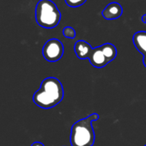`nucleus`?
Masks as SVG:
<instances>
[{
    "instance_id": "1",
    "label": "nucleus",
    "mask_w": 146,
    "mask_h": 146,
    "mask_svg": "<svg viewBox=\"0 0 146 146\" xmlns=\"http://www.w3.org/2000/svg\"><path fill=\"white\" fill-rule=\"evenodd\" d=\"M64 98V88L60 81L56 78H46L40 89L34 94L33 101L36 106L48 109L57 106Z\"/></svg>"
},
{
    "instance_id": "2",
    "label": "nucleus",
    "mask_w": 146,
    "mask_h": 146,
    "mask_svg": "<svg viewBox=\"0 0 146 146\" xmlns=\"http://www.w3.org/2000/svg\"><path fill=\"white\" fill-rule=\"evenodd\" d=\"M99 114L95 113L73 124L70 131L71 146L94 145L96 136L92 126V122L99 119Z\"/></svg>"
},
{
    "instance_id": "3",
    "label": "nucleus",
    "mask_w": 146,
    "mask_h": 146,
    "mask_svg": "<svg viewBox=\"0 0 146 146\" xmlns=\"http://www.w3.org/2000/svg\"><path fill=\"white\" fill-rule=\"evenodd\" d=\"M35 19L40 27L53 29L59 23L61 14L51 0H40L35 8Z\"/></svg>"
},
{
    "instance_id": "4",
    "label": "nucleus",
    "mask_w": 146,
    "mask_h": 146,
    "mask_svg": "<svg viewBox=\"0 0 146 146\" xmlns=\"http://www.w3.org/2000/svg\"><path fill=\"white\" fill-rule=\"evenodd\" d=\"M43 57L49 62L58 61L64 54V46L62 42L58 39L48 40L42 49Z\"/></svg>"
},
{
    "instance_id": "5",
    "label": "nucleus",
    "mask_w": 146,
    "mask_h": 146,
    "mask_svg": "<svg viewBox=\"0 0 146 146\" xmlns=\"http://www.w3.org/2000/svg\"><path fill=\"white\" fill-rule=\"evenodd\" d=\"M89 60L90 64L96 68H102L109 63L101 46L98 47L93 48V51L89 58Z\"/></svg>"
},
{
    "instance_id": "6",
    "label": "nucleus",
    "mask_w": 146,
    "mask_h": 146,
    "mask_svg": "<svg viewBox=\"0 0 146 146\" xmlns=\"http://www.w3.org/2000/svg\"><path fill=\"white\" fill-rule=\"evenodd\" d=\"M123 13L122 6L116 2L108 4L102 11V15L106 20H115L121 17Z\"/></svg>"
},
{
    "instance_id": "7",
    "label": "nucleus",
    "mask_w": 146,
    "mask_h": 146,
    "mask_svg": "<svg viewBox=\"0 0 146 146\" xmlns=\"http://www.w3.org/2000/svg\"><path fill=\"white\" fill-rule=\"evenodd\" d=\"M74 51L77 55V57L80 59H89L92 51L93 47L86 42L85 40H78L75 43L74 46Z\"/></svg>"
},
{
    "instance_id": "8",
    "label": "nucleus",
    "mask_w": 146,
    "mask_h": 146,
    "mask_svg": "<svg viewBox=\"0 0 146 146\" xmlns=\"http://www.w3.org/2000/svg\"><path fill=\"white\" fill-rule=\"evenodd\" d=\"M133 44L136 49L144 56H146V31H138L134 34Z\"/></svg>"
},
{
    "instance_id": "9",
    "label": "nucleus",
    "mask_w": 146,
    "mask_h": 146,
    "mask_svg": "<svg viewBox=\"0 0 146 146\" xmlns=\"http://www.w3.org/2000/svg\"><path fill=\"white\" fill-rule=\"evenodd\" d=\"M101 47H102L105 56L107 57L108 60L109 61V63L111 61H113L116 58V56H117V49L113 44L105 43V44L102 45Z\"/></svg>"
},
{
    "instance_id": "10",
    "label": "nucleus",
    "mask_w": 146,
    "mask_h": 146,
    "mask_svg": "<svg viewBox=\"0 0 146 146\" xmlns=\"http://www.w3.org/2000/svg\"><path fill=\"white\" fill-rule=\"evenodd\" d=\"M63 35L65 38L68 39H74L76 37V31L71 27H65L63 29Z\"/></svg>"
},
{
    "instance_id": "11",
    "label": "nucleus",
    "mask_w": 146,
    "mask_h": 146,
    "mask_svg": "<svg viewBox=\"0 0 146 146\" xmlns=\"http://www.w3.org/2000/svg\"><path fill=\"white\" fill-rule=\"evenodd\" d=\"M87 0H65V3L68 6L72 8H77L83 5Z\"/></svg>"
},
{
    "instance_id": "12",
    "label": "nucleus",
    "mask_w": 146,
    "mask_h": 146,
    "mask_svg": "<svg viewBox=\"0 0 146 146\" xmlns=\"http://www.w3.org/2000/svg\"><path fill=\"white\" fill-rule=\"evenodd\" d=\"M31 146H45L44 143H40V142H35L31 144Z\"/></svg>"
},
{
    "instance_id": "13",
    "label": "nucleus",
    "mask_w": 146,
    "mask_h": 146,
    "mask_svg": "<svg viewBox=\"0 0 146 146\" xmlns=\"http://www.w3.org/2000/svg\"><path fill=\"white\" fill-rule=\"evenodd\" d=\"M142 21H143V23H146V14L142 17Z\"/></svg>"
},
{
    "instance_id": "14",
    "label": "nucleus",
    "mask_w": 146,
    "mask_h": 146,
    "mask_svg": "<svg viewBox=\"0 0 146 146\" xmlns=\"http://www.w3.org/2000/svg\"><path fill=\"white\" fill-rule=\"evenodd\" d=\"M143 65L146 67V56H144L143 58Z\"/></svg>"
},
{
    "instance_id": "15",
    "label": "nucleus",
    "mask_w": 146,
    "mask_h": 146,
    "mask_svg": "<svg viewBox=\"0 0 146 146\" xmlns=\"http://www.w3.org/2000/svg\"><path fill=\"white\" fill-rule=\"evenodd\" d=\"M144 146H146V145H144Z\"/></svg>"
}]
</instances>
